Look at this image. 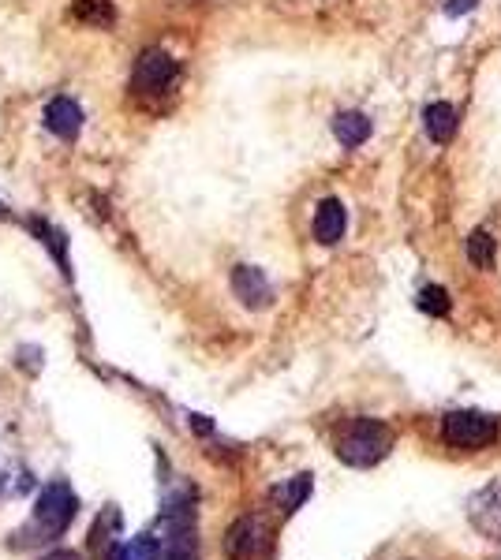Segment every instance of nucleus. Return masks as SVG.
Returning a JSON list of instances; mask_svg holds the SVG:
<instances>
[{
    "label": "nucleus",
    "instance_id": "obj_15",
    "mask_svg": "<svg viewBox=\"0 0 501 560\" xmlns=\"http://www.w3.org/2000/svg\"><path fill=\"white\" fill-rule=\"evenodd\" d=\"M105 560H161V542L150 534H139L131 542H120Z\"/></svg>",
    "mask_w": 501,
    "mask_h": 560
},
{
    "label": "nucleus",
    "instance_id": "obj_20",
    "mask_svg": "<svg viewBox=\"0 0 501 560\" xmlns=\"http://www.w3.org/2000/svg\"><path fill=\"white\" fill-rule=\"evenodd\" d=\"M191 426H195V430H199V434H210V430H214V426H210V419H206V415H191Z\"/></svg>",
    "mask_w": 501,
    "mask_h": 560
},
{
    "label": "nucleus",
    "instance_id": "obj_17",
    "mask_svg": "<svg viewBox=\"0 0 501 560\" xmlns=\"http://www.w3.org/2000/svg\"><path fill=\"white\" fill-rule=\"evenodd\" d=\"M419 310L423 314H438V318H445L449 314V292L445 288H438V284H427L423 292H419Z\"/></svg>",
    "mask_w": 501,
    "mask_h": 560
},
{
    "label": "nucleus",
    "instance_id": "obj_8",
    "mask_svg": "<svg viewBox=\"0 0 501 560\" xmlns=\"http://www.w3.org/2000/svg\"><path fill=\"white\" fill-rule=\"evenodd\" d=\"M232 292L247 310H266L273 303V288L266 273L255 266H236L232 269Z\"/></svg>",
    "mask_w": 501,
    "mask_h": 560
},
{
    "label": "nucleus",
    "instance_id": "obj_16",
    "mask_svg": "<svg viewBox=\"0 0 501 560\" xmlns=\"http://www.w3.org/2000/svg\"><path fill=\"white\" fill-rule=\"evenodd\" d=\"M116 527H120V516H116V508H109V512H105V519H98V523H94V534H90V546H94V553H98V557H109V553H113V531Z\"/></svg>",
    "mask_w": 501,
    "mask_h": 560
},
{
    "label": "nucleus",
    "instance_id": "obj_14",
    "mask_svg": "<svg viewBox=\"0 0 501 560\" xmlns=\"http://www.w3.org/2000/svg\"><path fill=\"white\" fill-rule=\"evenodd\" d=\"M464 251H468L475 269H494V262H498V239L490 236L487 228H475L472 236L464 239Z\"/></svg>",
    "mask_w": 501,
    "mask_h": 560
},
{
    "label": "nucleus",
    "instance_id": "obj_4",
    "mask_svg": "<svg viewBox=\"0 0 501 560\" xmlns=\"http://www.w3.org/2000/svg\"><path fill=\"white\" fill-rule=\"evenodd\" d=\"M199 538H195V508L191 497H176L165 508V538H161V560H195Z\"/></svg>",
    "mask_w": 501,
    "mask_h": 560
},
{
    "label": "nucleus",
    "instance_id": "obj_6",
    "mask_svg": "<svg viewBox=\"0 0 501 560\" xmlns=\"http://www.w3.org/2000/svg\"><path fill=\"white\" fill-rule=\"evenodd\" d=\"M176 60H172L165 49H146L139 60H135V71H131V90L135 94H165L172 83H176Z\"/></svg>",
    "mask_w": 501,
    "mask_h": 560
},
{
    "label": "nucleus",
    "instance_id": "obj_19",
    "mask_svg": "<svg viewBox=\"0 0 501 560\" xmlns=\"http://www.w3.org/2000/svg\"><path fill=\"white\" fill-rule=\"evenodd\" d=\"M475 4H479V0H445V15H453V19H457V15H468V12H475Z\"/></svg>",
    "mask_w": 501,
    "mask_h": 560
},
{
    "label": "nucleus",
    "instance_id": "obj_1",
    "mask_svg": "<svg viewBox=\"0 0 501 560\" xmlns=\"http://www.w3.org/2000/svg\"><path fill=\"white\" fill-rule=\"evenodd\" d=\"M393 448V430L378 419H356L344 426V434L337 437V460L348 467L367 471L374 463H382Z\"/></svg>",
    "mask_w": 501,
    "mask_h": 560
},
{
    "label": "nucleus",
    "instance_id": "obj_18",
    "mask_svg": "<svg viewBox=\"0 0 501 560\" xmlns=\"http://www.w3.org/2000/svg\"><path fill=\"white\" fill-rule=\"evenodd\" d=\"M30 228H34V232H38V239H45V243H49V251L57 254V262H60V273H64V277H72V269H68V258H64V243H60V232H53V228H49V224L45 221H30Z\"/></svg>",
    "mask_w": 501,
    "mask_h": 560
},
{
    "label": "nucleus",
    "instance_id": "obj_5",
    "mask_svg": "<svg viewBox=\"0 0 501 560\" xmlns=\"http://www.w3.org/2000/svg\"><path fill=\"white\" fill-rule=\"evenodd\" d=\"M225 553L232 560H266L273 553V527L262 516H240L225 534Z\"/></svg>",
    "mask_w": 501,
    "mask_h": 560
},
{
    "label": "nucleus",
    "instance_id": "obj_7",
    "mask_svg": "<svg viewBox=\"0 0 501 560\" xmlns=\"http://www.w3.org/2000/svg\"><path fill=\"white\" fill-rule=\"evenodd\" d=\"M468 523L483 538L501 542V478H490L483 490L468 497Z\"/></svg>",
    "mask_w": 501,
    "mask_h": 560
},
{
    "label": "nucleus",
    "instance_id": "obj_2",
    "mask_svg": "<svg viewBox=\"0 0 501 560\" xmlns=\"http://www.w3.org/2000/svg\"><path fill=\"white\" fill-rule=\"evenodd\" d=\"M75 512H79V497L72 493L68 482H49L42 493H38V504H34V516L23 527V534H34V538H60V534L72 527Z\"/></svg>",
    "mask_w": 501,
    "mask_h": 560
},
{
    "label": "nucleus",
    "instance_id": "obj_10",
    "mask_svg": "<svg viewBox=\"0 0 501 560\" xmlns=\"http://www.w3.org/2000/svg\"><path fill=\"white\" fill-rule=\"evenodd\" d=\"M344 228H348V213H344L341 198H326L315 213V239L322 247H333V243H341Z\"/></svg>",
    "mask_w": 501,
    "mask_h": 560
},
{
    "label": "nucleus",
    "instance_id": "obj_13",
    "mask_svg": "<svg viewBox=\"0 0 501 560\" xmlns=\"http://www.w3.org/2000/svg\"><path fill=\"white\" fill-rule=\"evenodd\" d=\"M333 135H337L341 146L356 150V146H363V142L371 139V120L363 112H337L333 116Z\"/></svg>",
    "mask_w": 501,
    "mask_h": 560
},
{
    "label": "nucleus",
    "instance_id": "obj_3",
    "mask_svg": "<svg viewBox=\"0 0 501 560\" xmlns=\"http://www.w3.org/2000/svg\"><path fill=\"white\" fill-rule=\"evenodd\" d=\"M501 434V426L494 415L483 411H449L442 419V437L449 448L457 452H479V448L494 445Z\"/></svg>",
    "mask_w": 501,
    "mask_h": 560
},
{
    "label": "nucleus",
    "instance_id": "obj_21",
    "mask_svg": "<svg viewBox=\"0 0 501 560\" xmlns=\"http://www.w3.org/2000/svg\"><path fill=\"white\" fill-rule=\"evenodd\" d=\"M42 560H83V557L72 553V549H57V553H49V557H42Z\"/></svg>",
    "mask_w": 501,
    "mask_h": 560
},
{
    "label": "nucleus",
    "instance_id": "obj_12",
    "mask_svg": "<svg viewBox=\"0 0 501 560\" xmlns=\"http://www.w3.org/2000/svg\"><path fill=\"white\" fill-rule=\"evenodd\" d=\"M311 490H315L311 475H296V478H288V482H281V486H273L270 497L285 516H292V512H300L303 508V501L311 497Z\"/></svg>",
    "mask_w": 501,
    "mask_h": 560
},
{
    "label": "nucleus",
    "instance_id": "obj_11",
    "mask_svg": "<svg viewBox=\"0 0 501 560\" xmlns=\"http://www.w3.org/2000/svg\"><path fill=\"white\" fill-rule=\"evenodd\" d=\"M423 127H427L430 142H438V146H449V142L457 139V109L449 105V101H434L423 109Z\"/></svg>",
    "mask_w": 501,
    "mask_h": 560
},
{
    "label": "nucleus",
    "instance_id": "obj_9",
    "mask_svg": "<svg viewBox=\"0 0 501 560\" xmlns=\"http://www.w3.org/2000/svg\"><path fill=\"white\" fill-rule=\"evenodd\" d=\"M45 127L57 135V139H75L83 131V109L72 98H53L45 105Z\"/></svg>",
    "mask_w": 501,
    "mask_h": 560
}]
</instances>
